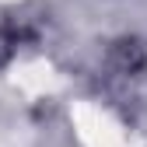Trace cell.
Wrapping results in <instances>:
<instances>
[{"label":"cell","mask_w":147,"mask_h":147,"mask_svg":"<svg viewBox=\"0 0 147 147\" xmlns=\"http://www.w3.org/2000/svg\"><path fill=\"white\" fill-rule=\"evenodd\" d=\"M98 88L126 119H147V35H126L102 53Z\"/></svg>","instance_id":"6da1fadb"}]
</instances>
